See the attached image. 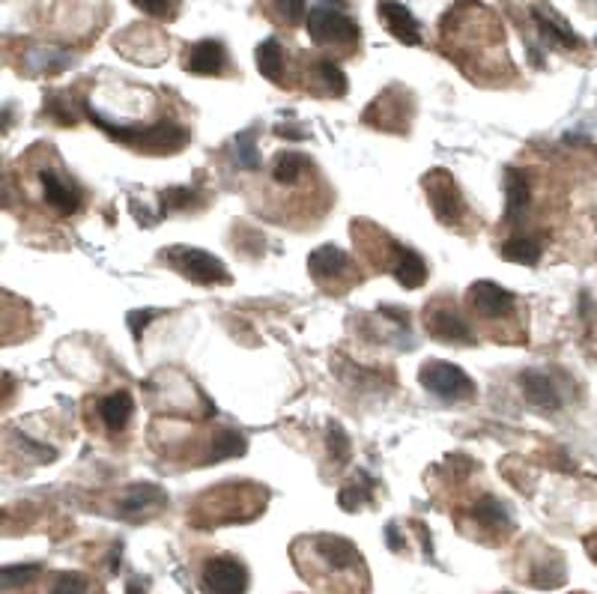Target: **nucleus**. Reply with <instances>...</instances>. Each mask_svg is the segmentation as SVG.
I'll return each mask as SVG.
<instances>
[{
  "label": "nucleus",
  "mask_w": 597,
  "mask_h": 594,
  "mask_svg": "<svg viewBox=\"0 0 597 594\" xmlns=\"http://www.w3.org/2000/svg\"><path fill=\"white\" fill-rule=\"evenodd\" d=\"M84 114L90 117V123L96 129H102L111 141L126 144L132 150H144L153 156H165V153H180L189 144V132L174 123V120H159L153 126H132V123H114L108 117H102L96 108L84 105Z\"/></svg>",
  "instance_id": "nucleus-1"
},
{
  "label": "nucleus",
  "mask_w": 597,
  "mask_h": 594,
  "mask_svg": "<svg viewBox=\"0 0 597 594\" xmlns=\"http://www.w3.org/2000/svg\"><path fill=\"white\" fill-rule=\"evenodd\" d=\"M418 380H421V386L430 395L445 400V403H460V400H472L475 397L472 377L463 368H457L451 362H442V359L424 362L421 371H418Z\"/></svg>",
  "instance_id": "nucleus-2"
},
{
  "label": "nucleus",
  "mask_w": 597,
  "mask_h": 594,
  "mask_svg": "<svg viewBox=\"0 0 597 594\" xmlns=\"http://www.w3.org/2000/svg\"><path fill=\"white\" fill-rule=\"evenodd\" d=\"M165 257L171 260V266H174L180 275H186L189 281H195L200 287H215V284H230V281H233L230 272H227V266H224L215 254H209V251H203V248L177 245V248H171Z\"/></svg>",
  "instance_id": "nucleus-3"
},
{
  "label": "nucleus",
  "mask_w": 597,
  "mask_h": 594,
  "mask_svg": "<svg viewBox=\"0 0 597 594\" xmlns=\"http://www.w3.org/2000/svg\"><path fill=\"white\" fill-rule=\"evenodd\" d=\"M308 36L317 45H350L359 39V24L344 15L341 9H329V6H314L308 12Z\"/></svg>",
  "instance_id": "nucleus-4"
},
{
  "label": "nucleus",
  "mask_w": 597,
  "mask_h": 594,
  "mask_svg": "<svg viewBox=\"0 0 597 594\" xmlns=\"http://www.w3.org/2000/svg\"><path fill=\"white\" fill-rule=\"evenodd\" d=\"M200 589L203 594H245L248 592V568L233 556H215L203 565Z\"/></svg>",
  "instance_id": "nucleus-5"
},
{
  "label": "nucleus",
  "mask_w": 597,
  "mask_h": 594,
  "mask_svg": "<svg viewBox=\"0 0 597 594\" xmlns=\"http://www.w3.org/2000/svg\"><path fill=\"white\" fill-rule=\"evenodd\" d=\"M466 302L469 308L484 317V320H499V317H508L514 314V305H517V296L511 290H505L502 284L496 281H475L466 293Z\"/></svg>",
  "instance_id": "nucleus-6"
},
{
  "label": "nucleus",
  "mask_w": 597,
  "mask_h": 594,
  "mask_svg": "<svg viewBox=\"0 0 597 594\" xmlns=\"http://www.w3.org/2000/svg\"><path fill=\"white\" fill-rule=\"evenodd\" d=\"M424 189H427L430 206H433V212H436V218H439L442 224H457V221L463 218V212H466L463 198H460L454 180H451L445 171L436 168L433 174H427V177H424Z\"/></svg>",
  "instance_id": "nucleus-7"
},
{
  "label": "nucleus",
  "mask_w": 597,
  "mask_h": 594,
  "mask_svg": "<svg viewBox=\"0 0 597 594\" xmlns=\"http://www.w3.org/2000/svg\"><path fill=\"white\" fill-rule=\"evenodd\" d=\"M165 505H168V493L153 481H141L123 493V499L117 502V514L123 520H147Z\"/></svg>",
  "instance_id": "nucleus-8"
},
{
  "label": "nucleus",
  "mask_w": 597,
  "mask_h": 594,
  "mask_svg": "<svg viewBox=\"0 0 597 594\" xmlns=\"http://www.w3.org/2000/svg\"><path fill=\"white\" fill-rule=\"evenodd\" d=\"M424 329L430 338H436L442 344H472L475 341L469 320L454 308H430L424 314Z\"/></svg>",
  "instance_id": "nucleus-9"
},
{
  "label": "nucleus",
  "mask_w": 597,
  "mask_h": 594,
  "mask_svg": "<svg viewBox=\"0 0 597 594\" xmlns=\"http://www.w3.org/2000/svg\"><path fill=\"white\" fill-rule=\"evenodd\" d=\"M39 180H42V189H45V203L60 212V215H75L81 209V189L66 180L63 174H57L54 168H42L39 171Z\"/></svg>",
  "instance_id": "nucleus-10"
},
{
  "label": "nucleus",
  "mask_w": 597,
  "mask_h": 594,
  "mask_svg": "<svg viewBox=\"0 0 597 594\" xmlns=\"http://www.w3.org/2000/svg\"><path fill=\"white\" fill-rule=\"evenodd\" d=\"M520 389H523V395H526V400H529L535 409H544V412H556V409H562V403H565L559 386H556L553 377L544 374V371H523V374H520Z\"/></svg>",
  "instance_id": "nucleus-11"
},
{
  "label": "nucleus",
  "mask_w": 597,
  "mask_h": 594,
  "mask_svg": "<svg viewBox=\"0 0 597 594\" xmlns=\"http://www.w3.org/2000/svg\"><path fill=\"white\" fill-rule=\"evenodd\" d=\"M377 12H380V18L386 21L389 33L398 42H403V45H421V24H418V18L400 0H380Z\"/></svg>",
  "instance_id": "nucleus-12"
},
{
  "label": "nucleus",
  "mask_w": 597,
  "mask_h": 594,
  "mask_svg": "<svg viewBox=\"0 0 597 594\" xmlns=\"http://www.w3.org/2000/svg\"><path fill=\"white\" fill-rule=\"evenodd\" d=\"M308 272L320 284L338 281L350 272V257L338 245H320L308 254Z\"/></svg>",
  "instance_id": "nucleus-13"
},
{
  "label": "nucleus",
  "mask_w": 597,
  "mask_h": 594,
  "mask_svg": "<svg viewBox=\"0 0 597 594\" xmlns=\"http://www.w3.org/2000/svg\"><path fill=\"white\" fill-rule=\"evenodd\" d=\"M227 66V51L218 39H200L189 48L186 69L192 75H218Z\"/></svg>",
  "instance_id": "nucleus-14"
},
{
  "label": "nucleus",
  "mask_w": 597,
  "mask_h": 594,
  "mask_svg": "<svg viewBox=\"0 0 597 594\" xmlns=\"http://www.w3.org/2000/svg\"><path fill=\"white\" fill-rule=\"evenodd\" d=\"M532 18H535V24H538V30H541V36L547 39V42H553V45H562V48H580L583 45V39L559 18V15H553L550 9H544V6H532Z\"/></svg>",
  "instance_id": "nucleus-15"
},
{
  "label": "nucleus",
  "mask_w": 597,
  "mask_h": 594,
  "mask_svg": "<svg viewBox=\"0 0 597 594\" xmlns=\"http://www.w3.org/2000/svg\"><path fill=\"white\" fill-rule=\"evenodd\" d=\"M392 272H395V278H398V284L403 290H418L427 281V263H424V257L418 251H412V248H403V245L395 248V266H392Z\"/></svg>",
  "instance_id": "nucleus-16"
},
{
  "label": "nucleus",
  "mask_w": 597,
  "mask_h": 594,
  "mask_svg": "<svg viewBox=\"0 0 597 594\" xmlns=\"http://www.w3.org/2000/svg\"><path fill=\"white\" fill-rule=\"evenodd\" d=\"M529 209V177L517 168L505 171V221L514 224Z\"/></svg>",
  "instance_id": "nucleus-17"
},
{
  "label": "nucleus",
  "mask_w": 597,
  "mask_h": 594,
  "mask_svg": "<svg viewBox=\"0 0 597 594\" xmlns=\"http://www.w3.org/2000/svg\"><path fill=\"white\" fill-rule=\"evenodd\" d=\"M132 409H135V400H132L129 392H114V395L99 400V418L105 421V427L111 433L126 430V424L132 418Z\"/></svg>",
  "instance_id": "nucleus-18"
},
{
  "label": "nucleus",
  "mask_w": 597,
  "mask_h": 594,
  "mask_svg": "<svg viewBox=\"0 0 597 594\" xmlns=\"http://www.w3.org/2000/svg\"><path fill=\"white\" fill-rule=\"evenodd\" d=\"M472 517L481 529H490V532H505L511 529V514H508V505L496 496H481L475 505H472Z\"/></svg>",
  "instance_id": "nucleus-19"
},
{
  "label": "nucleus",
  "mask_w": 597,
  "mask_h": 594,
  "mask_svg": "<svg viewBox=\"0 0 597 594\" xmlns=\"http://www.w3.org/2000/svg\"><path fill=\"white\" fill-rule=\"evenodd\" d=\"M254 60H257V69L266 81H272V84L284 81V51H281L278 39H263L254 51Z\"/></svg>",
  "instance_id": "nucleus-20"
},
{
  "label": "nucleus",
  "mask_w": 597,
  "mask_h": 594,
  "mask_svg": "<svg viewBox=\"0 0 597 594\" xmlns=\"http://www.w3.org/2000/svg\"><path fill=\"white\" fill-rule=\"evenodd\" d=\"M248 451V439L239 433V430H221L212 445L206 448V457L203 463H224V460H233V457H242Z\"/></svg>",
  "instance_id": "nucleus-21"
},
{
  "label": "nucleus",
  "mask_w": 597,
  "mask_h": 594,
  "mask_svg": "<svg viewBox=\"0 0 597 594\" xmlns=\"http://www.w3.org/2000/svg\"><path fill=\"white\" fill-rule=\"evenodd\" d=\"M308 168H311V159H308L305 153L287 150V153H281V156L275 159V165H272V180H275L278 186H293V183L302 180V174H305Z\"/></svg>",
  "instance_id": "nucleus-22"
},
{
  "label": "nucleus",
  "mask_w": 597,
  "mask_h": 594,
  "mask_svg": "<svg viewBox=\"0 0 597 594\" xmlns=\"http://www.w3.org/2000/svg\"><path fill=\"white\" fill-rule=\"evenodd\" d=\"M541 254H544V245L535 236H514L502 245V257L508 263H520V266H538Z\"/></svg>",
  "instance_id": "nucleus-23"
},
{
  "label": "nucleus",
  "mask_w": 597,
  "mask_h": 594,
  "mask_svg": "<svg viewBox=\"0 0 597 594\" xmlns=\"http://www.w3.org/2000/svg\"><path fill=\"white\" fill-rule=\"evenodd\" d=\"M69 63H72V57L63 54V51H54V48H36V51L27 54V69L36 72V75H42V72H45V75L63 72Z\"/></svg>",
  "instance_id": "nucleus-24"
},
{
  "label": "nucleus",
  "mask_w": 597,
  "mask_h": 594,
  "mask_svg": "<svg viewBox=\"0 0 597 594\" xmlns=\"http://www.w3.org/2000/svg\"><path fill=\"white\" fill-rule=\"evenodd\" d=\"M233 153H236V165L245 171H260V150H257V126L245 129L236 135L233 141Z\"/></svg>",
  "instance_id": "nucleus-25"
},
{
  "label": "nucleus",
  "mask_w": 597,
  "mask_h": 594,
  "mask_svg": "<svg viewBox=\"0 0 597 594\" xmlns=\"http://www.w3.org/2000/svg\"><path fill=\"white\" fill-rule=\"evenodd\" d=\"M371 502H374V481H371V478L356 481V484H350V487H344V490L338 493V505H341L344 511H359V508H365V505H371Z\"/></svg>",
  "instance_id": "nucleus-26"
},
{
  "label": "nucleus",
  "mask_w": 597,
  "mask_h": 594,
  "mask_svg": "<svg viewBox=\"0 0 597 594\" xmlns=\"http://www.w3.org/2000/svg\"><path fill=\"white\" fill-rule=\"evenodd\" d=\"M326 442H329V457H332L335 469L347 466V463H350L353 442H350V433H347L338 421H332V424H329V436H326Z\"/></svg>",
  "instance_id": "nucleus-27"
},
{
  "label": "nucleus",
  "mask_w": 597,
  "mask_h": 594,
  "mask_svg": "<svg viewBox=\"0 0 597 594\" xmlns=\"http://www.w3.org/2000/svg\"><path fill=\"white\" fill-rule=\"evenodd\" d=\"M529 583H532L535 589H559V586L565 583V562L556 556L553 562H547V565H538V568L532 571Z\"/></svg>",
  "instance_id": "nucleus-28"
},
{
  "label": "nucleus",
  "mask_w": 597,
  "mask_h": 594,
  "mask_svg": "<svg viewBox=\"0 0 597 594\" xmlns=\"http://www.w3.org/2000/svg\"><path fill=\"white\" fill-rule=\"evenodd\" d=\"M203 200H198V192L189 189V186H180V189H168L162 195V215L168 212H186V209H198Z\"/></svg>",
  "instance_id": "nucleus-29"
},
{
  "label": "nucleus",
  "mask_w": 597,
  "mask_h": 594,
  "mask_svg": "<svg viewBox=\"0 0 597 594\" xmlns=\"http://www.w3.org/2000/svg\"><path fill=\"white\" fill-rule=\"evenodd\" d=\"M317 75H320V81L326 84V90L332 93V96H347V75L341 72V66L338 63H332V60H320L317 63Z\"/></svg>",
  "instance_id": "nucleus-30"
},
{
  "label": "nucleus",
  "mask_w": 597,
  "mask_h": 594,
  "mask_svg": "<svg viewBox=\"0 0 597 594\" xmlns=\"http://www.w3.org/2000/svg\"><path fill=\"white\" fill-rule=\"evenodd\" d=\"M51 594H90V580L84 574H57L51 583Z\"/></svg>",
  "instance_id": "nucleus-31"
},
{
  "label": "nucleus",
  "mask_w": 597,
  "mask_h": 594,
  "mask_svg": "<svg viewBox=\"0 0 597 594\" xmlns=\"http://www.w3.org/2000/svg\"><path fill=\"white\" fill-rule=\"evenodd\" d=\"M39 574H42L39 565H9V568H3V586H6V589L27 586V583L36 580Z\"/></svg>",
  "instance_id": "nucleus-32"
},
{
  "label": "nucleus",
  "mask_w": 597,
  "mask_h": 594,
  "mask_svg": "<svg viewBox=\"0 0 597 594\" xmlns=\"http://www.w3.org/2000/svg\"><path fill=\"white\" fill-rule=\"evenodd\" d=\"M132 3L153 18H171L174 15V0H132Z\"/></svg>",
  "instance_id": "nucleus-33"
},
{
  "label": "nucleus",
  "mask_w": 597,
  "mask_h": 594,
  "mask_svg": "<svg viewBox=\"0 0 597 594\" xmlns=\"http://www.w3.org/2000/svg\"><path fill=\"white\" fill-rule=\"evenodd\" d=\"M159 317V311H153V308H144V311H132L129 317H126V323H129V332L141 341V335H144V329H147V323L150 320H156Z\"/></svg>",
  "instance_id": "nucleus-34"
},
{
  "label": "nucleus",
  "mask_w": 597,
  "mask_h": 594,
  "mask_svg": "<svg viewBox=\"0 0 597 594\" xmlns=\"http://www.w3.org/2000/svg\"><path fill=\"white\" fill-rule=\"evenodd\" d=\"M305 6L308 0H278V12L284 15L287 24H299L305 18Z\"/></svg>",
  "instance_id": "nucleus-35"
},
{
  "label": "nucleus",
  "mask_w": 597,
  "mask_h": 594,
  "mask_svg": "<svg viewBox=\"0 0 597 594\" xmlns=\"http://www.w3.org/2000/svg\"><path fill=\"white\" fill-rule=\"evenodd\" d=\"M281 138H290V141H305L308 138V132H302V129H293V126H278L275 129Z\"/></svg>",
  "instance_id": "nucleus-36"
},
{
  "label": "nucleus",
  "mask_w": 597,
  "mask_h": 594,
  "mask_svg": "<svg viewBox=\"0 0 597 594\" xmlns=\"http://www.w3.org/2000/svg\"><path fill=\"white\" fill-rule=\"evenodd\" d=\"M386 541H389V547H392L395 553H400V550H403V541H400L398 526H395V523H389V526H386Z\"/></svg>",
  "instance_id": "nucleus-37"
},
{
  "label": "nucleus",
  "mask_w": 597,
  "mask_h": 594,
  "mask_svg": "<svg viewBox=\"0 0 597 594\" xmlns=\"http://www.w3.org/2000/svg\"><path fill=\"white\" fill-rule=\"evenodd\" d=\"M126 594H147V586H144L141 580H132V583H129V589H126Z\"/></svg>",
  "instance_id": "nucleus-38"
}]
</instances>
